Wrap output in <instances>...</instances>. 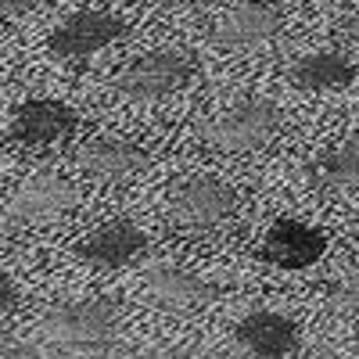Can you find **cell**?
Here are the masks:
<instances>
[{
    "mask_svg": "<svg viewBox=\"0 0 359 359\" xmlns=\"http://www.w3.org/2000/svg\"><path fill=\"white\" fill-rule=\"evenodd\" d=\"M0 359H40V352L25 341H11V338H0Z\"/></svg>",
    "mask_w": 359,
    "mask_h": 359,
    "instance_id": "obj_17",
    "label": "cell"
},
{
    "mask_svg": "<svg viewBox=\"0 0 359 359\" xmlns=\"http://www.w3.org/2000/svg\"><path fill=\"white\" fill-rule=\"evenodd\" d=\"M47 334L72 348H104L118 331V309L108 298H83V302L54 306L43 320Z\"/></svg>",
    "mask_w": 359,
    "mask_h": 359,
    "instance_id": "obj_1",
    "label": "cell"
},
{
    "mask_svg": "<svg viewBox=\"0 0 359 359\" xmlns=\"http://www.w3.org/2000/svg\"><path fill=\"white\" fill-rule=\"evenodd\" d=\"M43 4H47V0H0V15H4V18H18V15H29V11H36Z\"/></svg>",
    "mask_w": 359,
    "mask_h": 359,
    "instance_id": "obj_18",
    "label": "cell"
},
{
    "mask_svg": "<svg viewBox=\"0 0 359 359\" xmlns=\"http://www.w3.org/2000/svg\"><path fill=\"white\" fill-rule=\"evenodd\" d=\"M72 205H76V187L69 180L54 172H40L18 187V194L8 205V219L18 226H40V223L62 219Z\"/></svg>",
    "mask_w": 359,
    "mask_h": 359,
    "instance_id": "obj_5",
    "label": "cell"
},
{
    "mask_svg": "<svg viewBox=\"0 0 359 359\" xmlns=\"http://www.w3.org/2000/svg\"><path fill=\"white\" fill-rule=\"evenodd\" d=\"M323 248L327 241L320 230L298 223V219H277L262 241V259L280 269H309L323 255Z\"/></svg>",
    "mask_w": 359,
    "mask_h": 359,
    "instance_id": "obj_8",
    "label": "cell"
},
{
    "mask_svg": "<svg viewBox=\"0 0 359 359\" xmlns=\"http://www.w3.org/2000/svg\"><path fill=\"white\" fill-rule=\"evenodd\" d=\"M280 130V111L273 101H245L230 108L226 115H219L212 126H208V144L219 147V151L241 155V151H255L269 137Z\"/></svg>",
    "mask_w": 359,
    "mask_h": 359,
    "instance_id": "obj_2",
    "label": "cell"
},
{
    "mask_svg": "<svg viewBox=\"0 0 359 359\" xmlns=\"http://www.w3.org/2000/svg\"><path fill=\"white\" fill-rule=\"evenodd\" d=\"M331 306L341 309V313H355L359 316V273H352V277H345V280H338L331 287Z\"/></svg>",
    "mask_w": 359,
    "mask_h": 359,
    "instance_id": "obj_16",
    "label": "cell"
},
{
    "mask_svg": "<svg viewBox=\"0 0 359 359\" xmlns=\"http://www.w3.org/2000/svg\"><path fill=\"white\" fill-rule=\"evenodd\" d=\"M237 341L259 359H287L298 348V327L284 313L259 309L237 323Z\"/></svg>",
    "mask_w": 359,
    "mask_h": 359,
    "instance_id": "obj_11",
    "label": "cell"
},
{
    "mask_svg": "<svg viewBox=\"0 0 359 359\" xmlns=\"http://www.w3.org/2000/svg\"><path fill=\"white\" fill-rule=\"evenodd\" d=\"M147 248V237L137 223L130 219H111L104 226H97L94 233H86L79 241V259L90 266H101V269H118L133 262L140 252Z\"/></svg>",
    "mask_w": 359,
    "mask_h": 359,
    "instance_id": "obj_7",
    "label": "cell"
},
{
    "mask_svg": "<svg viewBox=\"0 0 359 359\" xmlns=\"http://www.w3.org/2000/svg\"><path fill=\"white\" fill-rule=\"evenodd\" d=\"M76 162L94 180H126L137 169H144L147 155H144V147H137L123 137H94L76 151Z\"/></svg>",
    "mask_w": 359,
    "mask_h": 359,
    "instance_id": "obj_12",
    "label": "cell"
},
{
    "mask_svg": "<svg viewBox=\"0 0 359 359\" xmlns=\"http://www.w3.org/2000/svg\"><path fill=\"white\" fill-rule=\"evenodd\" d=\"M306 176L320 191H345L359 184V140H345L331 151H323L320 158H313Z\"/></svg>",
    "mask_w": 359,
    "mask_h": 359,
    "instance_id": "obj_14",
    "label": "cell"
},
{
    "mask_svg": "<svg viewBox=\"0 0 359 359\" xmlns=\"http://www.w3.org/2000/svg\"><path fill=\"white\" fill-rule=\"evenodd\" d=\"M144 359H162V355H144Z\"/></svg>",
    "mask_w": 359,
    "mask_h": 359,
    "instance_id": "obj_22",
    "label": "cell"
},
{
    "mask_svg": "<svg viewBox=\"0 0 359 359\" xmlns=\"http://www.w3.org/2000/svg\"><path fill=\"white\" fill-rule=\"evenodd\" d=\"M280 29V11L273 4H259V0H252V4H237L230 8L219 25L212 40L226 50H252V47H262L266 40H273V33Z\"/></svg>",
    "mask_w": 359,
    "mask_h": 359,
    "instance_id": "obj_9",
    "label": "cell"
},
{
    "mask_svg": "<svg viewBox=\"0 0 359 359\" xmlns=\"http://www.w3.org/2000/svg\"><path fill=\"white\" fill-rule=\"evenodd\" d=\"M79 126V115L62 104V101H50V97H36V101H25L15 118H11V137L22 144H54L69 137Z\"/></svg>",
    "mask_w": 359,
    "mask_h": 359,
    "instance_id": "obj_10",
    "label": "cell"
},
{
    "mask_svg": "<svg viewBox=\"0 0 359 359\" xmlns=\"http://www.w3.org/2000/svg\"><path fill=\"white\" fill-rule=\"evenodd\" d=\"M355 79V69L345 54L334 50H316L294 65V83L313 94H327V90H341Z\"/></svg>",
    "mask_w": 359,
    "mask_h": 359,
    "instance_id": "obj_15",
    "label": "cell"
},
{
    "mask_svg": "<svg viewBox=\"0 0 359 359\" xmlns=\"http://www.w3.org/2000/svg\"><path fill=\"white\" fill-rule=\"evenodd\" d=\"M126 36V22L115 18L108 11H76L69 15L62 25L50 33V54L69 57V62H79V57H90L104 47H111L115 40Z\"/></svg>",
    "mask_w": 359,
    "mask_h": 359,
    "instance_id": "obj_4",
    "label": "cell"
},
{
    "mask_svg": "<svg viewBox=\"0 0 359 359\" xmlns=\"http://www.w3.org/2000/svg\"><path fill=\"white\" fill-rule=\"evenodd\" d=\"M18 306V287H15V280L0 269V313H8V309H15Z\"/></svg>",
    "mask_w": 359,
    "mask_h": 359,
    "instance_id": "obj_19",
    "label": "cell"
},
{
    "mask_svg": "<svg viewBox=\"0 0 359 359\" xmlns=\"http://www.w3.org/2000/svg\"><path fill=\"white\" fill-rule=\"evenodd\" d=\"M316 359H345V355H334V352H323V355H316Z\"/></svg>",
    "mask_w": 359,
    "mask_h": 359,
    "instance_id": "obj_20",
    "label": "cell"
},
{
    "mask_svg": "<svg viewBox=\"0 0 359 359\" xmlns=\"http://www.w3.org/2000/svg\"><path fill=\"white\" fill-rule=\"evenodd\" d=\"M191 79V62L176 50H151L137 57L123 76L115 79V90L130 101H158Z\"/></svg>",
    "mask_w": 359,
    "mask_h": 359,
    "instance_id": "obj_3",
    "label": "cell"
},
{
    "mask_svg": "<svg viewBox=\"0 0 359 359\" xmlns=\"http://www.w3.org/2000/svg\"><path fill=\"white\" fill-rule=\"evenodd\" d=\"M233 205H237V194L219 180H191L172 198V219L180 226L205 230V226L223 223L233 212Z\"/></svg>",
    "mask_w": 359,
    "mask_h": 359,
    "instance_id": "obj_6",
    "label": "cell"
},
{
    "mask_svg": "<svg viewBox=\"0 0 359 359\" xmlns=\"http://www.w3.org/2000/svg\"><path fill=\"white\" fill-rule=\"evenodd\" d=\"M151 4H184V0H151Z\"/></svg>",
    "mask_w": 359,
    "mask_h": 359,
    "instance_id": "obj_21",
    "label": "cell"
},
{
    "mask_svg": "<svg viewBox=\"0 0 359 359\" xmlns=\"http://www.w3.org/2000/svg\"><path fill=\"white\" fill-rule=\"evenodd\" d=\"M144 287L165 309H194V306H205L216 298V287L208 280L187 273V269H180V266H165V262L147 269Z\"/></svg>",
    "mask_w": 359,
    "mask_h": 359,
    "instance_id": "obj_13",
    "label": "cell"
}]
</instances>
